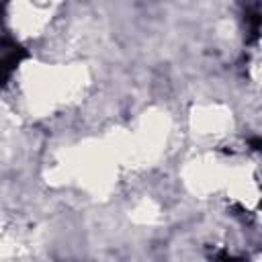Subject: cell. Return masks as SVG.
<instances>
[{
  "mask_svg": "<svg viewBox=\"0 0 262 262\" xmlns=\"http://www.w3.org/2000/svg\"><path fill=\"white\" fill-rule=\"evenodd\" d=\"M4 6L6 2H0V86H4L18 63L27 57V51L23 45H18L4 29Z\"/></svg>",
  "mask_w": 262,
  "mask_h": 262,
  "instance_id": "6da1fadb",
  "label": "cell"
}]
</instances>
